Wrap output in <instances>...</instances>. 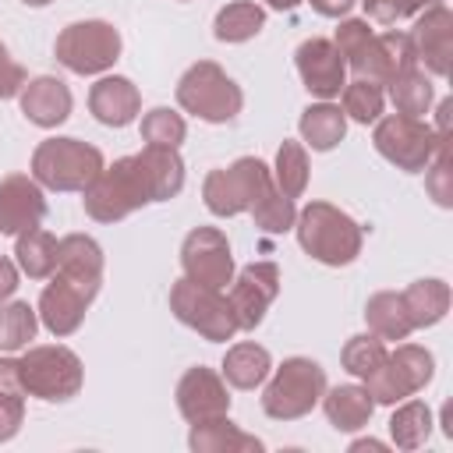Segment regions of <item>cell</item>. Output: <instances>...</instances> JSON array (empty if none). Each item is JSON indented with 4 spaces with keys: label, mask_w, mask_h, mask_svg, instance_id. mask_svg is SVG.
I'll list each match as a JSON object with an SVG mask.
<instances>
[{
    "label": "cell",
    "mask_w": 453,
    "mask_h": 453,
    "mask_svg": "<svg viewBox=\"0 0 453 453\" xmlns=\"http://www.w3.org/2000/svg\"><path fill=\"white\" fill-rule=\"evenodd\" d=\"M184 188V159L177 149L145 145L134 156L103 166L81 191V205L96 223H117L149 202H170Z\"/></svg>",
    "instance_id": "obj_1"
},
{
    "label": "cell",
    "mask_w": 453,
    "mask_h": 453,
    "mask_svg": "<svg viewBox=\"0 0 453 453\" xmlns=\"http://www.w3.org/2000/svg\"><path fill=\"white\" fill-rule=\"evenodd\" d=\"M103 287V248L88 234H67L57 248V269L39 294V322L53 336L78 333L88 304Z\"/></svg>",
    "instance_id": "obj_2"
},
{
    "label": "cell",
    "mask_w": 453,
    "mask_h": 453,
    "mask_svg": "<svg viewBox=\"0 0 453 453\" xmlns=\"http://www.w3.org/2000/svg\"><path fill=\"white\" fill-rule=\"evenodd\" d=\"M294 230H297V244L304 248V255H311L322 265H336V269L350 265L365 244L361 223L333 202H308L297 212Z\"/></svg>",
    "instance_id": "obj_3"
},
{
    "label": "cell",
    "mask_w": 453,
    "mask_h": 453,
    "mask_svg": "<svg viewBox=\"0 0 453 453\" xmlns=\"http://www.w3.org/2000/svg\"><path fill=\"white\" fill-rule=\"evenodd\" d=\"M177 106L205 124H226L241 113L244 92L216 60H198L177 81Z\"/></svg>",
    "instance_id": "obj_4"
},
{
    "label": "cell",
    "mask_w": 453,
    "mask_h": 453,
    "mask_svg": "<svg viewBox=\"0 0 453 453\" xmlns=\"http://www.w3.org/2000/svg\"><path fill=\"white\" fill-rule=\"evenodd\" d=\"M326 393V368L311 357H287L262 389V411L273 421H297L319 407Z\"/></svg>",
    "instance_id": "obj_5"
},
{
    "label": "cell",
    "mask_w": 453,
    "mask_h": 453,
    "mask_svg": "<svg viewBox=\"0 0 453 453\" xmlns=\"http://www.w3.org/2000/svg\"><path fill=\"white\" fill-rule=\"evenodd\" d=\"M18 368H21L25 396H39L46 403H64V400L78 396V389L85 382L81 357L64 343L28 347L18 357Z\"/></svg>",
    "instance_id": "obj_6"
},
{
    "label": "cell",
    "mask_w": 453,
    "mask_h": 453,
    "mask_svg": "<svg viewBox=\"0 0 453 453\" xmlns=\"http://www.w3.org/2000/svg\"><path fill=\"white\" fill-rule=\"evenodd\" d=\"M103 166V152L81 138H46L32 152V177L50 191H85Z\"/></svg>",
    "instance_id": "obj_7"
},
{
    "label": "cell",
    "mask_w": 453,
    "mask_h": 453,
    "mask_svg": "<svg viewBox=\"0 0 453 453\" xmlns=\"http://www.w3.org/2000/svg\"><path fill=\"white\" fill-rule=\"evenodd\" d=\"M442 134H449V131H435V127L425 124L421 117L389 113V117H379V120H375L372 142H375L379 156L389 159L396 170H403V173H421V170L432 163V156H435Z\"/></svg>",
    "instance_id": "obj_8"
},
{
    "label": "cell",
    "mask_w": 453,
    "mask_h": 453,
    "mask_svg": "<svg viewBox=\"0 0 453 453\" xmlns=\"http://www.w3.org/2000/svg\"><path fill=\"white\" fill-rule=\"evenodd\" d=\"M269 184H273L269 166L258 156H241L230 166H219V170L205 173L202 198H205V209L212 216H241L258 202V195Z\"/></svg>",
    "instance_id": "obj_9"
},
{
    "label": "cell",
    "mask_w": 453,
    "mask_h": 453,
    "mask_svg": "<svg viewBox=\"0 0 453 453\" xmlns=\"http://www.w3.org/2000/svg\"><path fill=\"white\" fill-rule=\"evenodd\" d=\"M170 311L188 329H195L198 336H205L212 343H226V340H234L241 333L226 294L223 290H212V287H202V283H195L188 276H180L170 287Z\"/></svg>",
    "instance_id": "obj_10"
},
{
    "label": "cell",
    "mask_w": 453,
    "mask_h": 453,
    "mask_svg": "<svg viewBox=\"0 0 453 453\" xmlns=\"http://www.w3.org/2000/svg\"><path fill=\"white\" fill-rule=\"evenodd\" d=\"M120 32L110 21H71L57 35V64H64L74 74H103L120 60Z\"/></svg>",
    "instance_id": "obj_11"
},
{
    "label": "cell",
    "mask_w": 453,
    "mask_h": 453,
    "mask_svg": "<svg viewBox=\"0 0 453 453\" xmlns=\"http://www.w3.org/2000/svg\"><path fill=\"white\" fill-rule=\"evenodd\" d=\"M432 375H435L432 350H425L418 343H396V350H389L386 361L361 382L375 403H400V400L414 396L418 389H425L432 382Z\"/></svg>",
    "instance_id": "obj_12"
},
{
    "label": "cell",
    "mask_w": 453,
    "mask_h": 453,
    "mask_svg": "<svg viewBox=\"0 0 453 453\" xmlns=\"http://www.w3.org/2000/svg\"><path fill=\"white\" fill-rule=\"evenodd\" d=\"M180 265L188 280L212 290H226L234 280V255L226 234L216 226H195L180 244Z\"/></svg>",
    "instance_id": "obj_13"
},
{
    "label": "cell",
    "mask_w": 453,
    "mask_h": 453,
    "mask_svg": "<svg viewBox=\"0 0 453 453\" xmlns=\"http://www.w3.org/2000/svg\"><path fill=\"white\" fill-rule=\"evenodd\" d=\"M276 294H280V265L276 262H251L241 273H234V280L226 287V301L234 308L237 329L262 326Z\"/></svg>",
    "instance_id": "obj_14"
},
{
    "label": "cell",
    "mask_w": 453,
    "mask_h": 453,
    "mask_svg": "<svg viewBox=\"0 0 453 453\" xmlns=\"http://www.w3.org/2000/svg\"><path fill=\"white\" fill-rule=\"evenodd\" d=\"M411 50L418 67H428L435 78L449 74V57H453V11L446 7V0L425 7L414 21V28L407 32Z\"/></svg>",
    "instance_id": "obj_15"
},
{
    "label": "cell",
    "mask_w": 453,
    "mask_h": 453,
    "mask_svg": "<svg viewBox=\"0 0 453 453\" xmlns=\"http://www.w3.org/2000/svg\"><path fill=\"white\" fill-rule=\"evenodd\" d=\"M177 411L188 425L195 421H212L230 414V393H226V379L205 365H195L180 375L177 382Z\"/></svg>",
    "instance_id": "obj_16"
},
{
    "label": "cell",
    "mask_w": 453,
    "mask_h": 453,
    "mask_svg": "<svg viewBox=\"0 0 453 453\" xmlns=\"http://www.w3.org/2000/svg\"><path fill=\"white\" fill-rule=\"evenodd\" d=\"M46 219L42 184L28 173H7L0 180V234L18 237Z\"/></svg>",
    "instance_id": "obj_17"
},
{
    "label": "cell",
    "mask_w": 453,
    "mask_h": 453,
    "mask_svg": "<svg viewBox=\"0 0 453 453\" xmlns=\"http://www.w3.org/2000/svg\"><path fill=\"white\" fill-rule=\"evenodd\" d=\"M294 64H297L304 88L319 99H333L347 85V64L340 57V50L333 46V39H319V35L304 39L294 53Z\"/></svg>",
    "instance_id": "obj_18"
},
{
    "label": "cell",
    "mask_w": 453,
    "mask_h": 453,
    "mask_svg": "<svg viewBox=\"0 0 453 453\" xmlns=\"http://www.w3.org/2000/svg\"><path fill=\"white\" fill-rule=\"evenodd\" d=\"M414 50H411V39L407 32H379L368 39V46L361 50V57L350 64V71L357 78H368V81H379L386 85L396 71L403 67H414Z\"/></svg>",
    "instance_id": "obj_19"
},
{
    "label": "cell",
    "mask_w": 453,
    "mask_h": 453,
    "mask_svg": "<svg viewBox=\"0 0 453 453\" xmlns=\"http://www.w3.org/2000/svg\"><path fill=\"white\" fill-rule=\"evenodd\" d=\"M88 110L106 127H127L142 110V92L124 74H103L88 88Z\"/></svg>",
    "instance_id": "obj_20"
},
{
    "label": "cell",
    "mask_w": 453,
    "mask_h": 453,
    "mask_svg": "<svg viewBox=\"0 0 453 453\" xmlns=\"http://www.w3.org/2000/svg\"><path fill=\"white\" fill-rule=\"evenodd\" d=\"M18 103H21V113L35 124V127H57L71 117V106H74V96L71 88L53 78V74H39L32 81L21 85L18 92Z\"/></svg>",
    "instance_id": "obj_21"
},
{
    "label": "cell",
    "mask_w": 453,
    "mask_h": 453,
    "mask_svg": "<svg viewBox=\"0 0 453 453\" xmlns=\"http://www.w3.org/2000/svg\"><path fill=\"white\" fill-rule=\"evenodd\" d=\"M319 403H322V411H326V418H329V425L336 432H357V428H365L368 418H372V411H375V400L357 382H343V386H333V389L326 386V393H322Z\"/></svg>",
    "instance_id": "obj_22"
},
{
    "label": "cell",
    "mask_w": 453,
    "mask_h": 453,
    "mask_svg": "<svg viewBox=\"0 0 453 453\" xmlns=\"http://www.w3.org/2000/svg\"><path fill=\"white\" fill-rule=\"evenodd\" d=\"M188 446L195 453H262V439L241 432L226 414L223 418H212V421H195L191 425V435H188Z\"/></svg>",
    "instance_id": "obj_23"
},
{
    "label": "cell",
    "mask_w": 453,
    "mask_h": 453,
    "mask_svg": "<svg viewBox=\"0 0 453 453\" xmlns=\"http://www.w3.org/2000/svg\"><path fill=\"white\" fill-rule=\"evenodd\" d=\"M273 372V357L262 343H251V340H241L234 347H226V357H223V379L226 386L234 389H255L269 379Z\"/></svg>",
    "instance_id": "obj_24"
},
{
    "label": "cell",
    "mask_w": 453,
    "mask_h": 453,
    "mask_svg": "<svg viewBox=\"0 0 453 453\" xmlns=\"http://www.w3.org/2000/svg\"><path fill=\"white\" fill-rule=\"evenodd\" d=\"M400 297H403V308H407V319L414 329H428V326L442 322L449 311V283L435 280V276L414 280Z\"/></svg>",
    "instance_id": "obj_25"
},
{
    "label": "cell",
    "mask_w": 453,
    "mask_h": 453,
    "mask_svg": "<svg viewBox=\"0 0 453 453\" xmlns=\"http://www.w3.org/2000/svg\"><path fill=\"white\" fill-rule=\"evenodd\" d=\"M297 127H301L304 145H311L315 152H329V149H336V145L343 142V134H347V117H343V110H340L336 103L322 99V103H311V106L301 113Z\"/></svg>",
    "instance_id": "obj_26"
},
{
    "label": "cell",
    "mask_w": 453,
    "mask_h": 453,
    "mask_svg": "<svg viewBox=\"0 0 453 453\" xmlns=\"http://www.w3.org/2000/svg\"><path fill=\"white\" fill-rule=\"evenodd\" d=\"M365 322H368V333H375L379 340H407L414 333L411 319H407V308H403V297L396 290H379L368 297L365 304Z\"/></svg>",
    "instance_id": "obj_27"
},
{
    "label": "cell",
    "mask_w": 453,
    "mask_h": 453,
    "mask_svg": "<svg viewBox=\"0 0 453 453\" xmlns=\"http://www.w3.org/2000/svg\"><path fill=\"white\" fill-rule=\"evenodd\" d=\"M57 248H60V241L42 226H32V230L18 234V241H14L18 269L28 280H50L53 269H57Z\"/></svg>",
    "instance_id": "obj_28"
},
{
    "label": "cell",
    "mask_w": 453,
    "mask_h": 453,
    "mask_svg": "<svg viewBox=\"0 0 453 453\" xmlns=\"http://www.w3.org/2000/svg\"><path fill=\"white\" fill-rule=\"evenodd\" d=\"M265 28V7L255 0H234L226 7H219L216 21H212V35L219 42H248Z\"/></svg>",
    "instance_id": "obj_29"
},
{
    "label": "cell",
    "mask_w": 453,
    "mask_h": 453,
    "mask_svg": "<svg viewBox=\"0 0 453 453\" xmlns=\"http://www.w3.org/2000/svg\"><path fill=\"white\" fill-rule=\"evenodd\" d=\"M393 418H389V435L396 449H421L432 435V411L425 400H400L393 403Z\"/></svg>",
    "instance_id": "obj_30"
},
{
    "label": "cell",
    "mask_w": 453,
    "mask_h": 453,
    "mask_svg": "<svg viewBox=\"0 0 453 453\" xmlns=\"http://www.w3.org/2000/svg\"><path fill=\"white\" fill-rule=\"evenodd\" d=\"M389 99L396 106V113H407V117H425L428 106H432V81L425 78V71L414 64V67H403L396 71L389 81Z\"/></svg>",
    "instance_id": "obj_31"
},
{
    "label": "cell",
    "mask_w": 453,
    "mask_h": 453,
    "mask_svg": "<svg viewBox=\"0 0 453 453\" xmlns=\"http://www.w3.org/2000/svg\"><path fill=\"white\" fill-rule=\"evenodd\" d=\"M35 329H39V311L28 301H7V304L0 301V350L4 354L25 350L35 340Z\"/></svg>",
    "instance_id": "obj_32"
},
{
    "label": "cell",
    "mask_w": 453,
    "mask_h": 453,
    "mask_svg": "<svg viewBox=\"0 0 453 453\" xmlns=\"http://www.w3.org/2000/svg\"><path fill=\"white\" fill-rule=\"evenodd\" d=\"M273 184L287 195V198H301L308 188V152L304 142H283L276 149V166H273Z\"/></svg>",
    "instance_id": "obj_33"
},
{
    "label": "cell",
    "mask_w": 453,
    "mask_h": 453,
    "mask_svg": "<svg viewBox=\"0 0 453 453\" xmlns=\"http://www.w3.org/2000/svg\"><path fill=\"white\" fill-rule=\"evenodd\" d=\"M343 96V117L357 120V124H375L382 117V106H386V92L379 81H368V78H354L340 88Z\"/></svg>",
    "instance_id": "obj_34"
},
{
    "label": "cell",
    "mask_w": 453,
    "mask_h": 453,
    "mask_svg": "<svg viewBox=\"0 0 453 453\" xmlns=\"http://www.w3.org/2000/svg\"><path fill=\"white\" fill-rule=\"evenodd\" d=\"M248 212H251L255 226H258V230H265V234H287V230H294V219H297L294 198H287L276 184H269Z\"/></svg>",
    "instance_id": "obj_35"
},
{
    "label": "cell",
    "mask_w": 453,
    "mask_h": 453,
    "mask_svg": "<svg viewBox=\"0 0 453 453\" xmlns=\"http://www.w3.org/2000/svg\"><path fill=\"white\" fill-rule=\"evenodd\" d=\"M386 354H389L386 340H379L375 333H357V336H350V340L343 343L340 361H343V368H347L354 379H368V375L386 361Z\"/></svg>",
    "instance_id": "obj_36"
},
{
    "label": "cell",
    "mask_w": 453,
    "mask_h": 453,
    "mask_svg": "<svg viewBox=\"0 0 453 453\" xmlns=\"http://www.w3.org/2000/svg\"><path fill=\"white\" fill-rule=\"evenodd\" d=\"M142 138L145 145H166V149H177L184 138H188V124L177 110L170 106H156L142 117Z\"/></svg>",
    "instance_id": "obj_37"
},
{
    "label": "cell",
    "mask_w": 453,
    "mask_h": 453,
    "mask_svg": "<svg viewBox=\"0 0 453 453\" xmlns=\"http://www.w3.org/2000/svg\"><path fill=\"white\" fill-rule=\"evenodd\" d=\"M449 142H453V138L442 134V142H439L432 163L425 166V188H428V195L435 198V205H442V209L453 205V149H449Z\"/></svg>",
    "instance_id": "obj_38"
},
{
    "label": "cell",
    "mask_w": 453,
    "mask_h": 453,
    "mask_svg": "<svg viewBox=\"0 0 453 453\" xmlns=\"http://www.w3.org/2000/svg\"><path fill=\"white\" fill-rule=\"evenodd\" d=\"M361 4H365V11H368L372 21H379V25H396V21L411 18V14H421L425 7H432V4H439V0H361Z\"/></svg>",
    "instance_id": "obj_39"
},
{
    "label": "cell",
    "mask_w": 453,
    "mask_h": 453,
    "mask_svg": "<svg viewBox=\"0 0 453 453\" xmlns=\"http://www.w3.org/2000/svg\"><path fill=\"white\" fill-rule=\"evenodd\" d=\"M25 81H28V78H25V67H21V64L11 57V50L0 42V99H14Z\"/></svg>",
    "instance_id": "obj_40"
},
{
    "label": "cell",
    "mask_w": 453,
    "mask_h": 453,
    "mask_svg": "<svg viewBox=\"0 0 453 453\" xmlns=\"http://www.w3.org/2000/svg\"><path fill=\"white\" fill-rule=\"evenodd\" d=\"M25 421V396H0V442L14 439Z\"/></svg>",
    "instance_id": "obj_41"
},
{
    "label": "cell",
    "mask_w": 453,
    "mask_h": 453,
    "mask_svg": "<svg viewBox=\"0 0 453 453\" xmlns=\"http://www.w3.org/2000/svg\"><path fill=\"white\" fill-rule=\"evenodd\" d=\"M0 396H25L18 357H0Z\"/></svg>",
    "instance_id": "obj_42"
},
{
    "label": "cell",
    "mask_w": 453,
    "mask_h": 453,
    "mask_svg": "<svg viewBox=\"0 0 453 453\" xmlns=\"http://www.w3.org/2000/svg\"><path fill=\"white\" fill-rule=\"evenodd\" d=\"M18 290V265L0 255V301H7Z\"/></svg>",
    "instance_id": "obj_43"
},
{
    "label": "cell",
    "mask_w": 453,
    "mask_h": 453,
    "mask_svg": "<svg viewBox=\"0 0 453 453\" xmlns=\"http://www.w3.org/2000/svg\"><path fill=\"white\" fill-rule=\"evenodd\" d=\"M308 4H311V11L322 14V18H343L357 0H308Z\"/></svg>",
    "instance_id": "obj_44"
},
{
    "label": "cell",
    "mask_w": 453,
    "mask_h": 453,
    "mask_svg": "<svg viewBox=\"0 0 453 453\" xmlns=\"http://www.w3.org/2000/svg\"><path fill=\"white\" fill-rule=\"evenodd\" d=\"M350 449L357 453V449H386L382 442H375V439H357V442H350Z\"/></svg>",
    "instance_id": "obj_45"
},
{
    "label": "cell",
    "mask_w": 453,
    "mask_h": 453,
    "mask_svg": "<svg viewBox=\"0 0 453 453\" xmlns=\"http://www.w3.org/2000/svg\"><path fill=\"white\" fill-rule=\"evenodd\" d=\"M265 4H269L273 11H294V7L301 4V0H265Z\"/></svg>",
    "instance_id": "obj_46"
},
{
    "label": "cell",
    "mask_w": 453,
    "mask_h": 453,
    "mask_svg": "<svg viewBox=\"0 0 453 453\" xmlns=\"http://www.w3.org/2000/svg\"><path fill=\"white\" fill-rule=\"evenodd\" d=\"M21 4H28V7H46V4H53V0H21Z\"/></svg>",
    "instance_id": "obj_47"
}]
</instances>
